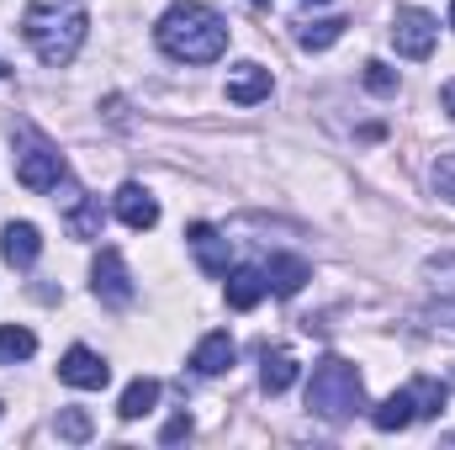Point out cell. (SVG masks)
Listing matches in <instances>:
<instances>
[{
    "instance_id": "6da1fadb",
    "label": "cell",
    "mask_w": 455,
    "mask_h": 450,
    "mask_svg": "<svg viewBox=\"0 0 455 450\" xmlns=\"http://www.w3.org/2000/svg\"><path fill=\"white\" fill-rule=\"evenodd\" d=\"M154 37H159V48H164L170 59H180V64H212V59H223V48H228L223 16H218L212 5H202V0H175V5L159 16Z\"/></svg>"
},
{
    "instance_id": "7a4b0ae2",
    "label": "cell",
    "mask_w": 455,
    "mask_h": 450,
    "mask_svg": "<svg viewBox=\"0 0 455 450\" xmlns=\"http://www.w3.org/2000/svg\"><path fill=\"white\" fill-rule=\"evenodd\" d=\"M85 27H91V21H85V5H80V0H32L27 16H21L27 43H32V53H37L48 69H64V64L80 53Z\"/></svg>"
},
{
    "instance_id": "3957f363",
    "label": "cell",
    "mask_w": 455,
    "mask_h": 450,
    "mask_svg": "<svg viewBox=\"0 0 455 450\" xmlns=\"http://www.w3.org/2000/svg\"><path fill=\"white\" fill-rule=\"evenodd\" d=\"M307 408L318 414V419H329V424H344V419H355L360 408H365V382H360V371L339 360V355H323L318 366H313V382H307Z\"/></svg>"
},
{
    "instance_id": "277c9868",
    "label": "cell",
    "mask_w": 455,
    "mask_h": 450,
    "mask_svg": "<svg viewBox=\"0 0 455 450\" xmlns=\"http://www.w3.org/2000/svg\"><path fill=\"white\" fill-rule=\"evenodd\" d=\"M64 175H69L64 154H59L53 143H43V138H27V149L16 154V181H21L27 191H59Z\"/></svg>"
},
{
    "instance_id": "5b68a950",
    "label": "cell",
    "mask_w": 455,
    "mask_h": 450,
    "mask_svg": "<svg viewBox=\"0 0 455 450\" xmlns=\"http://www.w3.org/2000/svg\"><path fill=\"white\" fill-rule=\"evenodd\" d=\"M435 43H440V21H435L429 11L408 5V11L392 16V48H397L403 59H429Z\"/></svg>"
},
{
    "instance_id": "8992f818",
    "label": "cell",
    "mask_w": 455,
    "mask_h": 450,
    "mask_svg": "<svg viewBox=\"0 0 455 450\" xmlns=\"http://www.w3.org/2000/svg\"><path fill=\"white\" fill-rule=\"evenodd\" d=\"M91 286H96V297H101L107 308H127V302H132V276H127V260H122L116 249H101V254H96Z\"/></svg>"
},
{
    "instance_id": "52a82bcc",
    "label": "cell",
    "mask_w": 455,
    "mask_h": 450,
    "mask_svg": "<svg viewBox=\"0 0 455 450\" xmlns=\"http://www.w3.org/2000/svg\"><path fill=\"white\" fill-rule=\"evenodd\" d=\"M59 382H69V387H85V392H101V387L112 382V366H107L96 350L75 344V350L59 360Z\"/></svg>"
},
{
    "instance_id": "ba28073f",
    "label": "cell",
    "mask_w": 455,
    "mask_h": 450,
    "mask_svg": "<svg viewBox=\"0 0 455 450\" xmlns=\"http://www.w3.org/2000/svg\"><path fill=\"white\" fill-rule=\"evenodd\" d=\"M186 244H191V254H196V265L207 276H228V238L212 223H191L186 228Z\"/></svg>"
},
{
    "instance_id": "9c48e42d",
    "label": "cell",
    "mask_w": 455,
    "mask_h": 450,
    "mask_svg": "<svg viewBox=\"0 0 455 450\" xmlns=\"http://www.w3.org/2000/svg\"><path fill=\"white\" fill-rule=\"evenodd\" d=\"M228 101H233V107H259V101H270V69H265V64H238V69H228Z\"/></svg>"
},
{
    "instance_id": "30bf717a",
    "label": "cell",
    "mask_w": 455,
    "mask_h": 450,
    "mask_svg": "<svg viewBox=\"0 0 455 450\" xmlns=\"http://www.w3.org/2000/svg\"><path fill=\"white\" fill-rule=\"evenodd\" d=\"M307 281H313V265H307L302 254H270V265H265V286H270L275 297H297Z\"/></svg>"
},
{
    "instance_id": "8fae6325",
    "label": "cell",
    "mask_w": 455,
    "mask_h": 450,
    "mask_svg": "<svg viewBox=\"0 0 455 450\" xmlns=\"http://www.w3.org/2000/svg\"><path fill=\"white\" fill-rule=\"evenodd\" d=\"M116 218H122L127 228H138V233L154 228L159 223V202H154V191H143L138 181H127V186L116 191Z\"/></svg>"
},
{
    "instance_id": "7c38bea8",
    "label": "cell",
    "mask_w": 455,
    "mask_h": 450,
    "mask_svg": "<svg viewBox=\"0 0 455 450\" xmlns=\"http://www.w3.org/2000/svg\"><path fill=\"white\" fill-rule=\"evenodd\" d=\"M265 292H270V286H265V265H238V270H228V308H233V313L259 308Z\"/></svg>"
},
{
    "instance_id": "4fadbf2b",
    "label": "cell",
    "mask_w": 455,
    "mask_h": 450,
    "mask_svg": "<svg viewBox=\"0 0 455 450\" xmlns=\"http://www.w3.org/2000/svg\"><path fill=\"white\" fill-rule=\"evenodd\" d=\"M0 254H5V265L27 270V265L43 254V233H37L32 223H5V233H0Z\"/></svg>"
},
{
    "instance_id": "5bb4252c",
    "label": "cell",
    "mask_w": 455,
    "mask_h": 450,
    "mask_svg": "<svg viewBox=\"0 0 455 450\" xmlns=\"http://www.w3.org/2000/svg\"><path fill=\"white\" fill-rule=\"evenodd\" d=\"M371 424H376L381 435H397V430L419 424V414H413V398H408V387H403V392H392L387 403H376V408H371Z\"/></svg>"
},
{
    "instance_id": "9a60e30c",
    "label": "cell",
    "mask_w": 455,
    "mask_h": 450,
    "mask_svg": "<svg viewBox=\"0 0 455 450\" xmlns=\"http://www.w3.org/2000/svg\"><path fill=\"white\" fill-rule=\"evenodd\" d=\"M291 382H297V355H291V350H265V366H259V387H265L270 398H281Z\"/></svg>"
},
{
    "instance_id": "2e32d148",
    "label": "cell",
    "mask_w": 455,
    "mask_h": 450,
    "mask_svg": "<svg viewBox=\"0 0 455 450\" xmlns=\"http://www.w3.org/2000/svg\"><path fill=\"white\" fill-rule=\"evenodd\" d=\"M233 355H238V350H233V339H228V334H207L202 344H196L191 366H196L202 376H223L228 366H233Z\"/></svg>"
},
{
    "instance_id": "e0dca14e",
    "label": "cell",
    "mask_w": 455,
    "mask_h": 450,
    "mask_svg": "<svg viewBox=\"0 0 455 450\" xmlns=\"http://www.w3.org/2000/svg\"><path fill=\"white\" fill-rule=\"evenodd\" d=\"M64 228H69V238H101V197H75Z\"/></svg>"
},
{
    "instance_id": "ac0fdd59",
    "label": "cell",
    "mask_w": 455,
    "mask_h": 450,
    "mask_svg": "<svg viewBox=\"0 0 455 450\" xmlns=\"http://www.w3.org/2000/svg\"><path fill=\"white\" fill-rule=\"evenodd\" d=\"M344 16H318V21H302V32H297V43L307 48V53H323V48H334L344 37Z\"/></svg>"
},
{
    "instance_id": "d6986e66",
    "label": "cell",
    "mask_w": 455,
    "mask_h": 450,
    "mask_svg": "<svg viewBox=\"0 0 455 450\" xmlns=\"http://www.w3.org/2000/svg\"><path fill=\"white\" fill-rule=\"evenodd\" d=\"M154 403H159V382H154V376H138V382L122 392L116 414H122V419H143V414H154Z\"/></svg>"
},
{
    "instance_id": "ffe728a7",
    "label": "cell",
    "mask_w": 455,
    "mask_h": 450,
    "mask_svg": "<svg viewBox=\"0 0 455 450\" xmlns=\"http://www.w3.org/2000/svg\"><path fill=\"white\" fill-rule=\"evenodd\" d=\"M408 398H413V414H419V419H435V414L445 408L451 387H445V382H435V376H419V382H408Z\"/></svg>"
},
{
    "instance_id": "44dd1931",
    "label": "cell",
    "mask_w": 455,
    "mask_h": 450,
    "mask_svg": "<svg viewBox=\"0 0 455 450\" xmlns=\"http://www.w3.org/2000/svg\"><path fill=\"white\" fill-rule=\"evenodd\" d=\"M32 350H37L32 329H21V324H0V366H16V360H27Z\"/></svg>"
},
{
    "instance_id": "7402d4cb",
    "label": "cell",
    "mask_w": 455,
    "mask_h": 450,
    "mask_svg": "<svg viewBox=\"0 0 455 450\" xmlns=\"http://www.w3.org/2000/svg\"><path fill=\"white\" fill-rule=\"evenodd\" d=\"M91 435H96V424H91V414H85V408H64V414H59V440L85 446Z\"/></svg>"
},
{
    "instance_id": "603a6c76",
    "label": "cell",
    "mask_w": 455,
    "mask_h": 450,
    "mask_svg": "<svg viewBox=\"0 0 455 450\" xmlns=\"http://www.w3.org/2000/svg\"><path fill=\"white\" fill-rule=\"evenodd\" d=\"M424 276H429V286H435L445 302H455V254H435V260L424 265Z\"/></svg>"
},
{
    "instance_id": "cb8c5ba5",
    "label": "cell",
    "mask_w": 455,
    "mask_h": 450,
    "mask_svg": "<svg viewBox=\"0 0 455 450\" xmlns=\"http://www.w3.org/2000/svg\"><path fill=\"white\" fill-rule=\"evenodd\" d=\"M435 191L455 207V154H440V159H435Z\"/></svg>"
},
{
    "instance_id": "d4e9b609",
    "label": "cell",
    "mask_w": 455,
    "mask_h": 450,
    "mask_svg": "<svg viewBox=\"0 0 455 450\" xmlns=\"http://www.w3.org/2000/svg\"><path fill=\"white\" fill-rule=\"evenodd\" d=\"M365 85H371L376 96H392V91H397V75H392L381 59H371V64H365Z\"/></svg>"
},
{
    "instance_id": "484cf974",
    "label": "cell",
    "mask_w": 455,
    "mask_h": 450,
    "mask_svg": "<svg viewBox=\"0 0 455 450\" xmlns=\"http://www.w3.org/2000/svg\"><path fill=\"white\" fill-rule=\"evenodd\" d=\"M186 435H191V414H175V419L164 424V435H159V440H164V446H175V440H186Z\"/></svg>"
},
{
    "instance_id": "4316f807",
    "label": "cell",
    "mask_w": 455,
    "mask_h": 450,
    "mask_svg": "<svg viewBox=\"0 0 455 450\" xmlns=\"http://www.w3.org/2000/svg\"><path fill=\"white\" fill-rule=\"evenodd\" d=\"M440 107L455 117V80H445V91H440Z\"/></svg>"
},
{
    "instance_id": "83f0119b",
    "label": "cell",
    "mask_w": 455,
    "mask_h": 450,
    "mask_svg": "<svg viewBox=\"0 0 455 450\" xmlns=\"http://www.w3.org/2000/svg\"><path fill=\"white\" fill-rule=\"evenodd\" d=\"M302 5H329V0H302Z\"/></svg>"
},
{
    "instance_id": "f1b7e54d",
    "label": "cell",
    "mask_w": 455,
    "mask_h": 450,
    "mask_svg": "<svg viewBox=\"0 0 455 450\" xmlns=\"http://www.w3.org/2000/svg\"><path fill=\"white\" fill-rule=\"evenodd\" d=\"M451 27H455V0H451Z\"/></svg>"
},
{
    "instance_id": "f546056e",
    "label": "cell",
    "mask_w": 455,
    "mask_h": 450,
    "mask_svg": "<svg viewBox=\"0 0 455 450\" xmlns=\"http://www.w3.org/2000/svg\"><path fill=\"white\" fill-rule=\"evenodd\" d=\"M249 5H270V0H249Z\"/></svg>"
},
{
    "instance_id": "4dcf8cb0",
    "label": "cell",
    "mask_w": 455,
    "mask_h": 450,
    "mask_svg": "<svg viewBox=\"0 0 455 450\" xmlns=\"http://www.w3.org/2000/svg\"><path fill=\"white\" fill-rule=\"evenodd\" d=\"M451 440H455V435H451Z\"/></svg>"
}]
</instances>
